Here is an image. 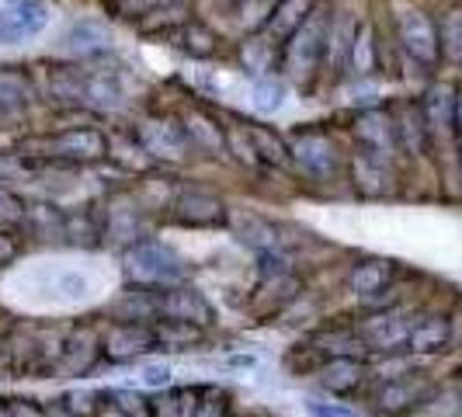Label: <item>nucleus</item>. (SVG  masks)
Segmentation results:
<instances>
[{"instance_id": "nucleus-38", "label": "nucleus", "mask_w": 462, "mask_h": 417, "mask_svg": "<svg viewBox=\"0 0 462 417\" xmlns=\"http://www.w3.org/2000/svg\"><path fill=\"white\" fill-rule=\"evenodd\" d=\"M199 403L202 396L195 390H167L157 403H150V417H195Z\"/></svg>"}, {"instance_id": "nucleus-53", "label": "nucleus", "mask_w": 462, "mask_h": 417, "mask_svg": "<svg viewBox=\"0 0 462 417\" xmlns=\"http://www.w3.org/2000/svg\"><path fill=\"white\" fill-rule=\"evenodd\" d=\"M226 366H233V369H254V355H233Z\"/></svg>"}, {"instance_id": "nucleus-21", "label": "nucleus", "mask_w": 462, "mask_h": 417, "mask_svg": "<svg viewBox=\"0 0 462 417\" xmlns=\"http://www.w3.org/2000/svg\"><path fill=\"white\" fill-rule=\"evenodd\" d=\"M63 49L77 60H94V56L112 49V28L105 22H97V18H80V22H73L67 28Z\"/></svg>"}, {"instance_id": "nucleus-10", "label": "nucleus", "mask_w": 462, "mask_h": 417, "mask_svg": "<svg viewBox=\"0 0 462 417\" xmlns=\"http://www.w3.org/2000/svg\"><path fill=\"white\" fill-rule=\"evenodd\" d=\"M49 4L46 0H11L0 7V42L4 46H22L39 39L49 28Z\"/></svg>"}, {"instance_id": "nucleus-41", "label": "nucleus", "mask_w": 462, "mask_h": 417, "mask_svg": "<svg viewBox=\"0 0 462 417\" xmlns=\"http://www.w3.org/2000/svg\"><path fill=\"white\" fill-rule=\"evenodd\" d=\"M439 39H441V56L448 60H462V7H448L439 22Z\"/></svg>"}, {"instance_id": "nucleus-2", "label": "nucleus", "mask_w": 462, "mask_h": 417, "mask_svg": "<svg viewBox=\"0 0 462 417\" xmlns=\"http://www.w3.org/2000/svg\"><path fill=\"white\" fill-rule=\"evenodd\" d=\"M125 275L143 289H174L185 285L188 264L174 247L161 240H139L125 251Z\"/></svg>"}, {"instance_id": "nucleus-29", "label": "nucleus", "mask_w": 462, "mask_h": 417, "mask_svg": "<svg viewBox=\"0 0 462 417\" xmlns=\"http://www.w3.org/2000/svg\"><path fill=\"white\" fill-rule=\"evenodd\" d=\"M244 133L254 146L257 163H268V167H292V150L289 143L278 136L275 129L268 125H244Z\"/></svg>"}, {"instance_id": "nucleus-12", "label": "nucleus", "mask_w": 462, "mask_h": 417, "mask_svg": "<svg viewBox=\"0 0 462 417\" xmlns=\"http://www.w3.org/2000/svg\"><path fill=\"white\" fill-rule=\"evenodd\" d=\"M157 320H185V324H195L206 330V327L216 324V310L199 289L174 285V289L157 292Z\"/></svg>"}, {"instance_id": "nucleus-51", "label": "nucleus", "mask_w": 462, "mask_h": 417, "mask_svg": "<svg viewBox=\"0 0 462 417\" xmlns=\"http://www.w3.org/2000/svg\"><path fill=\"white\" fill-rule=\"evenodd\" d=\"M46 417H80V411L67 400H56V403H46Z\"/></svg>"}, {"instance_id": "nucleus-48", "label": "nucleus", "mask_w": 462, "mask_h": 417, "mask_svg": "<svg viewBox=\"0 0 462 417\" xmlns=\"http://www.w3.org/2000/svg\"><path fill=\"white\" fill-rule=\"evenodd\" d=\"M7 417H46V407L35 400H7Z\"/></svg>"}, {"instance_id": "nucleus-31", "label": "nucleus", "mask_w": 462, "mask_h": 417, "mask_svg": "<svg viewBox=\"0 0 462 417\" xmlns=\"http://www.w3.org/2000/svg\"><path fill=\"white\" fill-rule=\"evenodd\" d=\"M122 80H118L116 70H91L88 73V108H101V112H108V108H118L122 105Z\"/></svg>"}, {"instance_id": "nucleus-37", "label": "nucleus", "mask_w": 462, "mask_h": 417, "mask_svg": "<svg viewBox=\"0 0 462 417\" xmlns=\"http://www.w3.org/2000/svg\"><path fill=\"white\" fill-rule=\"evenodd\" d=\"M375 56H379V46H375V32H372V24L358 22L355 42H351V63H347V67L355 70L358 77H369L372 70H375Z\"/></svg>"}, {"instance_id": "nucleus-4", "label": "nucleus", "mask_w": 462, "mask_h": 417, "mask_svg": "<svg viewBox=\"0 0 462 417\" xmlns=\"http://www.w3.org/2000/svg\"><path fill=\"white\" fill-rule=\"evenodd\" d=\"M24 153L52 163H97L108 157V136L91 125H67L60 133L35 139V146Z\"/></svg>"}, {"instance_id": "nucleus-40", "label": "nucleus", "mask_w": 462, "mask_h": 417, "mask_svg": "<svg viewBox=\"0 0 462 417\" xmlns=\"http://www.w3.org/2000/svg\"><path fill=\"white\" fill-rule=\"evenodd\" d=\"M108 157L116 163H122L125 171H146L153 157L146 153V146L139 143V136L133 139H108Z\"/></svg>"}, {"instance_id": "nucleus-22", "label": "nucleus", "mask_w": 462, "mask_h": 417, "mask_svg": "<svg viewBox=\"0 0 462 417\" xmlns=\"http://www.w3.org/2000/svg\"><path fill=\"white\" fill-rule=\"evenodd\" d=\"M393 275H396L393 261H386V257H365V261H358L347 272V289L355 296H362V300H379L393 285Z\"/></svg>"}, {"instance_id": "nucleus-35", "label": "nucleus", "mask_w": 462, "mask_h": 417, "mask_svg": "<svg viewBox=\"0 0 462 417\" xmlns=\"http://www.w3.org/2000/svg\"><path fill=\"white\" fill-rule=\"evenodd\" d=\"M407 417H462V386H445V390L435 386L424 396V403Z\"/></svg>"}, {"instance_id": "nucleus-57", "label": "nucleus", "mask_w": 462, "mask_h": 417, "mask_svg": "<svg viewBox=\"0 0 462 417\" xmlns=\"http://www.w3.org/2000/svg\"><path fill=\"white\" fill-rule=\"evenodd\" d=\"M459 63H462V60H459Z\"/></svg>"}, {"instance_id": "nucleus-7", "label": "nucleus", "mask_w": 462, "mask_h": 417, "mask_svg": "<svg viewBox=\"0 0 462 417\" xmlns=\"http://www.w3.org/2000/svg\"><path fill=\"white\" fill-rule=\"evenodd\" d=\"M396 39H400V49L414 63H420V67H439L441 63L439 22L424 7H403V11H396Z\"/></svg>"}, {"instance_id": "nucleus-23", "label": "nucleus", "mask_w": 462, "mask_h": 417, "mask_svg": "<svg viewBox=\"0 0 462 417\" xmlns=\"http://www.w3.org/2000/svg\"><path fill=\"white\" fill-rule=\"evenodd\" d=\"M32 97H35V84L28 73H22L18 67H0V125L18 122Z\"/></svg>"}, {"instance_id": "nucleus-25", "label": "nucleus", "mask_w": 462, "mask_h": 417, "mask_svg": "<svg viewBox=\"0 0 462 417\" xmlns=\"http://www.w3.org/2000/svg\"><path fill=\"white\" fill-rule=\"evenodd\" d=\"M355 32H358V18H351V11H341L334 22H330V35H327V52H324V67L327 73H341L351 63V42H355Z\"/></svg>"}, {"instance_id": "nucleus-56", "label": "nucleus", "mask_w": 462, "mask_h": 417, "mask_svg": "<svg viewBox=\"0 0 462 417\" xmlns=\"http://www.w3.org/2000/svg\"><path fill=\"white\" fill-rule=\"evenodd\" d=\"M459 379H462V366H459Z\"/></svg>"}, {"instance_id": "nucleus-19", "label": "nucleus", "mask_w": 462, "mask_h": 417, "mask_svg": "<svg viewBox=\"0 0 462 417\" xmlns=\"http://www.w3.org/2000/svg\"><path fill=\"white\" fill-rule=\"evenodd\" d=\"M351 181L355 191L365 195V199H383L396 188V163L393 161H379L369 153H358L351 157Z\"/></svg>"}, {"instance_id": "nucleus-27", "label": "nucleus", "mask_w": 462, "mask_h": 417, "mask_svg": "<svg viewBox=\"0 0 462 417\" xmlns=\"http://www.w3.org/2000/svg\"><path fill=\"white\" fill-rule=\"evenodd\" d=\"M22 227L39 240H60L67 236V212L52 202H32L24 208Z\"/></svg>"}, {"instance_id": "nucleus-26", "label": "nucleus", "mask_w": 462, "mask_h": 417, "mask_svg": "<svg viewBox=\"0 0 462 417\" xmlns=\"http://www.w3.org/2000/svg\"><path fill=\"white\" fill-rule=\"evenodd\" d=\"M313 348L324 351L327 358H358L362 362L369 355V348L362 341L358 327H330V330L313 338Z\"/></svg>"}, {"instance_id": "nucleus-50", "label": "nucleus", "mask_w": 462, "mask_h": 417, "mask_svg": "<svg viewBox=\"0 0 462 417\" xmlns=\"http://www.w3.org/2000/svg\"><path fill=\"white\" fill-rule=\"evenodd\" d=\"M195 417H226V396H208V400H202Z\"/></svg>"}, {"instance_id": "nucleus-43", "label": "nucleus", "mask_w": 462, "mask_h": 417, "mask_svg": "<svg viewBox=\"0 0 462 417\" xmlns=\"http://www.w3.org/2000/svg\"><path fill=\"white\" fill-rule=\"evenodd\" d=\"M275 4L278 0H236V22L244 24L247 32H261L272 22Z\"/></svg>"}, {"instance_id": "nucleus-55", "label": "nucleus", "mask_w": 462, "mask_h": 417, "mask_svg": "<svg viewBox=\"0 0 462 417\" xmlns=\"http://www.w3.org/2000/svg\"><path fill=\"white\" fill-rule=\"evenodd\" d=\"M101 417H129V414H125V411H118V407H112V411H105Z\"/></svg>"}, {"instance_id": "nucleus-24", "label": "nucleus", "mask_w": 462, "mask_h": 417, "mask_svg": "<svg viewBox=\"0 0 462 417\" xmlns=\"http://www.w3.org/2000/svg\"><path fill=\"white\" fill-rule=\"evenodd\" d=\"M97 358H105V355H101V338H97V330H94V327H80V330L69 334L67 345H63L60 369L67 372V375H84V372L94 369Z\"/></svg>"}, {"instance_id": "nucleus-18", "label": "nucleus", "mask_w": 462, "mask_h": 417, "mask_svg": "<svg viewBox=\"0 0 462 417\" xmlns=\"http://www.w3.org/2000/svg\"><path fill=\"white\" fill-rule=\"evenodd\" d=\"M396 122V139H400V153L424 161L431 157V133H428V122H424V108H420V97L417 101H403L393 112Z\"/></svg>"}, {"instance_id": "nucleus-49", "label": "nucleus", "mask_w": 462, "mask_h": 417, "mask_svg": "<svg viewBox=\"0 0 462 417\" xmlns=\"http://www.w3.org/2000/svg\"><path fill=\"white\" fill-rule=\"evenodd\" d=\"M18 255H22L18 236H14L11 230H0V268L11 264V261H18Z\"/></svg>"}, {"instance_id": "nucleus-13", "label": "nucleus", "mask_w": 462, "mask_h": 417, "mask_svg": "<svg viewBox=\"0 0 462 417\" xmlns=\"http://www.w3.org/2000/svg\"><path fill=\"white\" fill-rule=\"evenodd\" d=\"M157 348V330L153 324H139V320H118L101 334V355L108 362H133L139 355Z\"/></svg>"}, {"instance_id": "nucleus-52", "label": "nucleus", "mask_w": 462, "mask_h": 417, "mask_svg": "<svg viewBox=\"0 0 462 417\" xmlns=\"http://www.w3.org/2000/svg\"><path fill=\"white\" fill-rule=\"evenodd\" d=\"M310 414L313 417H351L341 407H327V403H310Z\"/></svg>"}, {"instance_id": "nucleus-39", "label": "nucleus", "mask_w": 462, "mask_h": 417, "mask_svg": "<svg viewBox=\"0 0 462 417\" xmlns=\"http://www.w3.org/2000/svg\"><path fill=\"white\" fill-rule=\"evenodd\" d=\"M178 46L185 49L191 60H208L216 52V35L212 28L202 22H188L181 32H178Z\"/></svg>"}, {"instance_id": "nucleus-46", "label": "nucleus", "mask_w": 462, "mask_h": 417, "mask_svg": "<svg viewBox=\"0 0 462 417\" xmlns=\"http://www.w3.org/2000/svg\"><path fill=\"white\" fill-rule=\"evenodd\" d=\"M24 202L11 191V188H0V230H11V227H22L24 219Z\"/></svg>"}, {"instance_id": "nucleus-5", "label": "nucleus", "mask_w": 462, "mask_h": 417, "mask_svg": "<svg viewBox=\"0 0 462 417\" xmlns=\"http://www.w3.org/2000/svg\"><path fill=\"white\" fill-rule=\"evenodd\" d=\"M414 313H407L400 306H383L355 327L369 348V355H407V338L414 330Z\"/></svg>"}, {"instance_id": "nucleus-11", "label": "nucleus", "mask_w": 462, "mask_h": 417, "mask_svg": "<svg viewBox=\"0 0 462 417\" xmlns=\"http://www.w3.org/2000/svg\"><path fill=\"white\" fill-rule=\"evenodd\" d=\"M431 379H424L420 372H407V375H396V379H386L375 394H372V407L375 414L383 417H407L414 407L424 403V396L431 394Z\"/></svg>"}, {"instance_id": "nucleus-17", "label": "nucleus", "mask_w": 462, "mask_h": 417, "mask_svg": "<svg viewBox=\"0 0 462 417\" xmlns=\"http://www.w3.org/2000/svg\"><path fill=\"white\" fill-rule=\"evenodd\" d=\"M88 73L91 70H84L80 63H49L42 70L49 101L63 108H80L88 101Z\"/></svg>"}, {"instance_id": "nucleus-47", "label": "nucleus", "mask_w": 462, "mask_h": 417, "mask_svg": "<svg viewBox=\"0 0 462 417\" xmlns=\"http://www.w3.org/2000/svg\"><path fill=\"white\" fill-rule=\"evenodd\" d=\"M139 383H143L146 390H167V386H171V366H167V362H150V366H143Z\"/></svg>"}, {"instance_id": "nucleus-6", "label": "nucleus", "mask_w": 462, "mask_h": 417, "mask_svg": "<svg viewBox=\"0 0 462 417\" xmlns=\"http://www.w3.org/2000/svg\"><path fill=\"white\" fill-rule=\"evenodd\" d=\"M289 150H292V163L300 167L310 181H320V185L337 181V174H341V150H337V143L327 136L324 129H302V133H296V139L289 143Z\"/></svg>"}, {"instance_id": "nucleus-20", "label": "nucleus", "mask_w": 462, "mask_h": 417, "mask_svg": "<svg viewBox=\"0 0 462 417\" xmlns=\"http://www.w3.org/2000/svg\"><path fill=\"white\" fill-rule=\"evenodd\" d=\"M456 345L452 317L445 313H424L414 320V330L407 338V355H441Z\"/></svg>"}, {"instance_id": "nucleus-16", "label": "nucleus", "mask_w": 462, "mask_h": 417, "mask_svg": "<svg viewBox=\"0 0 462 417\" xmlns=\"http://www.w3.org/2000/svg\"><path fill=\"white\" fill-rule=\"evenodd\" d=\"M139 143L146 146L150 157H163V161H181L191 150V139H188L185 125L174 122V118H150V122H143Z\"/></svg>"}, {"instance_id": "nucleus-15", "label": "nucleus", "mask_w": 462, "mask_h": 417, "mask_svg": "<svg viewBox=\"0 0 462 417\" xmlns=\"http://www.w3.org/2000/svg\"><path fill=\"white\" fill-rule=\"evenodd\" d=\"M300 292H302V282H300L296 272H278V275L261 278L254 300H251V313L261 317V320H268V317H282L292 302L300 300Z\"/></svg>"}, {"instance_id": "nucleus-44", "label": "nucleus", "mask_w": 462, "mask_h": 417, "mask_svg": "<svg viewBox=\"0 0 462 417\" xmlns=\"http://www.w3.org/2000/svg\"><path fill=\"white\" fill-rule=\"evenodd\" d=\"M240 60H244V67L251 70V73H268L272 63H275V46L264 42V39H247L240 46Z\"/></svg>"}, {"instance_id": "nucleus-3", "label": "nucleus", "mask_w": 462, "mask_h": 417, "mask_svg": "<svg viewBox=\"0 0 462 417\" xmlns=\"http://www.w3.org/2000/svg\"><path fill=\"white\" fill-rule=\"evenodd\" d=\"M456 105H459V88L439 80L431 84L424 97H420V108H424V122H428V133H431V153L439 157V163H462L459 161V129H456Z\"/></svg>"}, {"instance_id": "nucleus-33", "label": "nucleus", "mask_w": 462, "mask_h": 417, "mask_svg": "<svg viewBox=\"0 0 462 417\" xmlns=\"http://www.w3.org/2000/svg\"><path fill=\"white\" fill-rule=\"evenodd\" d=\"M181 125H185L191 146H202V150H212V153L226 150V129L216 118L202 116V112H191V116L181 118Z\"/></svg>"}, {"instance_id": "nucleus-30", "label": "nucleus", "mask_w": 462, "mask_h": 417, "mask_svg": "<svg viewBox=\"0 0 462 417\" xmlns=\"http://www.w3.org/2000/svg\"><path fill=\"white\" fill-rule=\"evenodd\" d=\"M313 4H317V0H278L275 14H272V22H268V35H272L275 46H285V42L292 39V32L306 22V14H310Z\"/></svg>"}, {"instance_id": "nucleus-32", "label": "nucleus", "mask_w": 462, "mask_h": 417, "mask_svg": "<svg viewBox=\"0 0 462 417\" xmlns=\"http://www.w3.org/2000/svg\"><path fill=\"white\" fill-rule=\"evenodd\" d=\"M230 227H233V233L244 240V244L257 247L261 255H268V251H275V247H278V230L268 223V219L254 216V212H244V216L230 219Z\"/></svg>"}, {"instance_id": "nucleus-42", "label": "nucleus", "mask_w": 462, "mask_h": 417, "mask_svg": "<svg viewBox=\"0 0 462 417\" xmlns=\"http://www.w3.org/2000/svg\"><path fill=\"white\" fill-rule=\"evenodd\" d=\"M285 80H278V77H257L254 80V112L261 116H275L278 108L285 105Z\"/></svg>"}, {"instance_id": "nucleus-54", "label": "nucleus", "mask_w": 462, "mask_h": 417, "mask_svg": "<svg viewBox=\"0 0 462 417\" xmlns=\"http://www.w3.org/2000/svg\"><path fill=\"white\" fill-rule=\"evenodd\" d=\"M456 129H459V161H462V88H459V105H456Z\"/></svg>"}, {"instance_id": "nucleus-14", "label": "nucleus", "mask_w": 462, "mask_h": 417, "mask_svg": "<svg viewBox=\"0 0 462 417\" xmlns=\"http://www.w3.org/2000/svg\"><path fill=\"white\" fill-rule=\"evenodd\" d=\"M101 233L116 244H125V251L146 236V223H143V206L133 195H112L105 208H101Z\"/></svg>"}, {"instance_id": "nucleus-28", "label": "nucleus", "mask_w": 462, "mask_h": 417, "mask_svg": "<svg viewBox=\"0 0 462 417\" xmlns=\"http://www.w3.org/2000/svg\"><path fill=\"white\" fill-rule=\"evenodd\" d=\"M362 379H365V366L358 358H327L320 366V383L330 394H355L362 386Z\"/></svg>"}, {"instance_id": "nucleus-1", "label": "nucleus", "mask_w": 462, "mask_h": 417, "mask_svg": "<svg viewBox=\"0 0 462 417\" xmlns=\"http://www.w3.org/2000/svg\"><path fill=\"white\" fill-rule=\"evenodd\" d=\"M330 7L327 0H317L306 14V22L292 32V39L282 46V70L289 73V80L296 84H313L317 73L324 67V52H327V35H330Z\"/></svg>"}, {"instance_id": "nucleus-8", "label": "nucleus", "mask_w": 462, "mask_h": 417, "mask_svg": "<svg viewBox=\"0 0 462 417\" xmlns=\"http://www.w3.org/2000/svg\"><path fill=\"white\" fill-rule=\"evenodd\" d=\"M351 136L358 143V153H369L379 161H393L400 153V139H396V122L390 108H365L351 122Z\"/></svg>"}, {"instance_id": "nucleus-9", "label": "nucleus", "mask_w": 462, "mask_h": 417, "mask_svg": "<svg viewBox=\"0 0 462 417\" xmlns=\"http://www.w3.org/2000/svg\"><path fill=\"white\" fill-rule=\"evenodd\" d=\"M171 216L181 223V227H191V230H216V227H230V206L212 195V191H202V188H185L174 195L171 202Z\"/></svg>"}, {"instance_id": "nucleus-34", "label": "nucleus", "mask_w": 462, "mask_h": 417, "mask_svg": "<svg viewBox=\"0 0 462 417\" xmlns=\"http://www.w3.org/2000/svg\"><path fill=\"white\" fill-rule=\"evenodd\" d=\"M188 4L185 0H174V4H163V7H153V11H146L143 18H139V32H146V35H157V32H181L188 24Z\"/></svg>"}, {"instance_id": "nucleus-45", "label": "nucleus", "mask_w": 462, "mask_h": 417, "mask_svg": "<svg viewBox=\"0 0 462 417\" xmlns=\"http://www.w3.org/2000/svg\"><path fill=\"white\" fill-rule=\"evenodd\" d=\"M52 292L63 302H84L91 296V278L84 275V272H63V275L56 278Z\"/></svg>"}, {"instance_id": "nucleus-36", "label": "nucleus", "mask_w": 462, "mask_h": 417, "mask_svg": "<svg viewBox=\"0 0 462 417\" xmlns=\"http://www.w3.org/2000/svg\"><path fill=\"white\" fill-rule=\"evenodd\" d=\"M157 330V348H174V351H188L191 345L202 341V327L185 324V320H153Z\"/></svg>"}]
</instances>
